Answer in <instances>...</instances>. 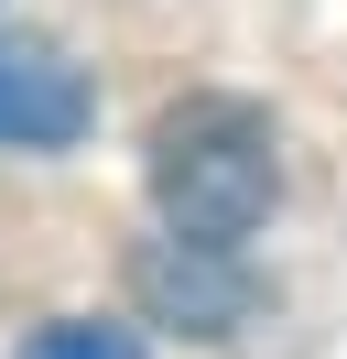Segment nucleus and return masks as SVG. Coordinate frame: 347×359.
Listing matches in <instances>:
<instances>
[{"instance_id": "obj_2", "label": "nucleus", "mask_w": 347, "mask_h": 359, "mask_svg": "<svg viewBox=\"0 0 347 359\" xmlns=\"http://www.w3.org/2000/svg\"><path fill=\"white\" fill-rule=\"evenodd\" d=\"M87 120H98L87 66L55 33L0 22V153H65V142H87Z\"/></svg>"}, {"instance_id": "obj_1", "label": "nucleus", "mask_w": 347, "mask_h": 359, "mask_svg": "<svg viewBox=\"0 0 347 359\" xmlns=\"http://www.w3.org/2000/svg\"><path fill=\"white\" fill-rule=\"evenodd\" d=\"M141 175H152V207H163L174 240H206V250H239L282 196V131L271 109L250 98H174L141 142Z\"/></svg>"}, {"instance_id": "obj_4", "label": "nucleus", "mask_w": 347, "mask_h": 359, "mask_svg": "<svg viewBox=\"0 0 347 359\" xmlns=\"http://www.w3.org/2000/svg\"><path fill=\"white\" fill-rule=\"evenodd\" d=\"M22 359H141L130 327H98V316H55V327L22 337Z\"/></svg>"}, {"instance_id": "obj_3", "label": "nucleus", "mask_w": 347, "mask_h": 359, "mask_svg": "<svg viewBox=\"0 0 347 359\" xmlns=\"http://www.w3.org/2000/svg\"><path fill=\"white\" fill-rule=\"evenodd\" d=\"M130 294H141L152 327H185V337H228L239 316L260 305L250 262L239 250H206V240H130Z\"/></svg>"}]
</instances>
